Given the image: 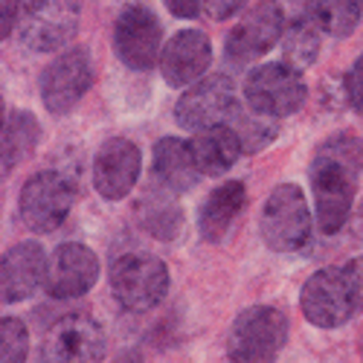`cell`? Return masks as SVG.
Segmentation results:
<instances>
[{"mask_svg": "<svg viewBox=\"0 0 363 363\" xmlns=\"http://www.w3.org/2000/svg\"><path fill=\"white\" fill-rule=\"evenodd\" d=\"M308 96V84L299 70L285 62H267L247 73L245 79V99L247 108L264 116H291L302 108Z\"/></svg>", "mask_w": 363, "mask_h": 363, "instance_id": "obj_6", "label": "cell"}, {"mask_svg": "<svg viewBox=\"0 0 363 363\" xmlns=\"http://www.w3.org/2000/svg\"><path fill=\"white\" fill-rule=\"evenodd\" d=\"M140 213H143V221L148 227L151 235H157L163 241L169 238H177L180 227H184V216L174 201H169V192L160 195V192H148L143 201H140Z\"/></svg>", "mask_w": 363, "mask_h": 363, "instance_id": "obj_25", "label": "cell"}, {"mask_svg": "<svg viewBox=\"0 0 363 363\" xmlns=\"http://www.w3.org/2000/svg\"><path fill=\"white\" fill-rule=\"evenodd\" d=\"M44 363H102L105 331L87 314H67L58 320L41 346Z\"/></svg>", "mask_w": 363, "mask_h": 363, "instance_id": "obj_12", "label": "cell"}, {"mask_svg": "<svg viewBox=\"0 0 363 363\" xmlns=\"http://www.w3.org/2000/svg\"><path fill=\"white\" fill-rule=\"evenodd\" d=\"M259 230L264 245L274 253H282V256L306 253L314 241V218H311L306 192L296 184L277 186L262 206Z\"/></svg>", "mask_w": 363, "mask_h": 363, "instance_id": "obj_2", "label": "cell"}, {"mask_svg": "<svg viewBox=\"0 0 363 363\" xmlns=\"http://www.w3.org/2000/svg\"><path fill=\"white\" fill-rule=\"evenodd\" d=\"M41 137V125L33 113L12 111L4 116V172H12L21 160H26L35 151Z\"/></svg>", "mask_w": 363, "mask_h": 363, "instance_id": "obj_22", "label": "cell"}, {"mask_svg": "<svg viewBox=\"0 0 363 363\" xmlns=\"http://www.w3.org/2000/svg\"><path fill=\"white\" fill-rule=\"evenodd\" d=\"M245 203H247V189L241 180H227V184L216 186L206 195V201L201 203V213H198L201 235L206 241H221L233 230Z\"/></svg>", "mask_w": 363, "mask_h": 363, "instance_id": "obj_19", "label": "cell"}, {"mask_svg": "<svg viewBox=\"0 0 363 363\" xmlns=\"http://www.w3.org/2000/svg\"><path fill=\"white\" fill-rule=\"evenodd\" d=\"M213 65V44L201 29H180L169 38L160 55V70L166 84L172 87H192L201 82L206 67Z\"/></svg>", "mask_w": 363, "mask_h": 363, "instance_id": "obj_16", "label": "cell"}, {"mask_svg": "<svg viewBox=\"0 0 363 363\" xmlns=\"http://www.w3.org/2000/svg\"><path fill=\"white\" fill-rule=\"evenodd\" d=\"M238 143H241V151H247V155H256V151L267 148L270 143L277 140V119L274 116H264V113H256V111H247L245 105H238L230 116L227 123Z\"/></svg>", "mask_w": 363, "mask_h": 363, "instance_id": "obj_24", "label": "cell"}, {"mask_svg": "<svg viewBox=\"0 0 363 363\" xmlns=\"http://www.w3.org/2000/svg\"><path fill=\"white\" fill-rule=\"evenodd\" d=\"M343 274H346V282H349V291H352V299H354V308L363 311V256L352 259L343 267Z\"/></svg>", "mask_w": 363, "mask_h": 363, "instance_id": "obj_28", "label": "cell"}, {"mask_svg": "<svg viewBox=\"0 0 363 363\" xmlns=\"http://www.w3.org/2000/svg\"><path fill=\"white\" fill-rule=\"evenodd\" d=\"M299 306L308 323L317 328H340L354 314V299L346 274L337 267H323L302 285Z\"/></svg>", "mask_w": 363, "mask_h": 363, "instance_id": "obj_13", "label": "cell"}, {"mask_svg": "<svg viewBox=\"0 0 363 363\" xmlns=\"http://www.w3.org/2000/svg\"><path fill=\"white\" fill-rule=\"evenodd\" d=\"M343 94L349 99V105L363 113V55L354 58V65L346 70V79H343Z\"/></svg>", "mask_w": 363, "mask_h": 363, "instance_id": "obj_27", "label": "cell"}, {"mask_svg": "<svg viewBox=\"0 0 363 363\" xmlns=\"http://www.w3.org/2000/svg\"><path fill=\"white\" fill-rule=\"evenodd\" d=\"M302 9H306V18L331 38L352 35L360 23L357 0H302Z\"/></svg>", "mask_w": 363, "mask_h": 363, "instance_id": "obj_21", "label": "cell"}, {"mask_svg": "<svg viewBox=\"0 0 363 363\" xmlns=\"http://www.w3.org/2000/svg\"><path fill=\"white\" fill-rule=\"evenodd\" d=\"M288 340V317L279 308H245L230 325L227 357L233 363H274Z\"/></svg>", "mask_w": 363, "mask_h": 363, "instance_id": "obj_3", "label": "cell"}, {"mask_svg": "<svg viewBox=\"0 0 363 363\" xmlns=\"http://www.w3.org/2000/svg\"><path fill=\"white\" fill-rule=\"evenodd\" d=\"M21 4H23V0H4V9H0V21H4V26H0V35H4V38L18 26Z\"/></svg>", "mask_w": 363, "mask_h": 363, "instance_id": "obj_30", "label": "cell"}, {"mask_svg": "<svg viewBox=\"0 0 363 363\" xmlns=\"http://www.w3.org/2000/svg\"><path fill=\"white\" fill-rule=\"evenodd\" d=\"M285 33V12L277 0H262L241 18L227 35L224 58L235 67L253 65L267 50H274Z\"/></svg>", "mask_w": 363, "mask_h": 363, "instance_id": "obj_9", "label": "cell"}, {"mask_svg": "<svg viewBox=\"0 0 363 363\" xmlns=\"http://www.w3.org/2000/svg\"><path fill=\"white\" fill-rule=\"evenodd\" d=\"M113 50L128 70H151L163 55V26L143 4H128L113 23Z\"/></svg>", "mask_w": 363, "mask_h": 363, "instance_id": "obj_8", "label": "cell"}, {"mask_svg": "<svg viewBox=\"0 0 363 363\" xmlns=\"http://www.w3.org/2000/svg\"><path fill=\"white\" fill-rule=\"evenodd\" d=\"M140 148L125 137H111L94 157V186L105 201H123L140 177Z\"/></svg>", "mask_w": 363, "mask_h": 363, "instance_id": "obj_15", "label": "cell"}, {"mask_svg": "<svg viewBox=\"0 0 363 363\" xmlns=\"http://www.w3.org/2000/svg\"><path fill=\"white\" fill-rule=\"evenodd\" d=\"M247 0H203V9L213 21H230Z\"/></svg>", "mask_w": 363, "mask_h": 363, "instance_id": "obj_29", "label": "cell"}, {"mask_svg": "<svg viewBox=\"0 0 363 363\" xmlns=\"http://www.w3.org/2000/svg\"><path fill=\"white\" fill-rule=\"evenodd\" d=\"M163 4L174 18H186V21L201 12V0H163Z\"/></svg>", "mask_w": 363, "mask_h": 363, "instance_id": "obj_31", "label": "cell"}, {"mask_svg": "<svg viewBox=\"0 0 363 363\" xmlns=\"http://www.w3.org/2000/svg\"><path fill=\"white\" fill-rule=\"evenodd\" d=\"M354 233L363 238V201H360L357 209H354Z\"/></svg>", "mask_w": 363, "mask_h": 363, "instance_id": "obj_32", "label": "cell"}, {"mask_svg": "<svg viewBox=\"0 0 363 363\" xmlns=\"http://www.w3.org/2000/svg\"><path fill=\"white\" fill-rule=\"evenodd\" d=\"M76 203V184L65 172H38L23 184L18 195L21 221L35 233H55L70 216Z\"/></svg>", "mask_w": 363, "mask_h": 363, "instance_id": "obj_5", "label": "cell"}, {"mask_svg": "<svg viewBox=\"0 0 363 363\" xmlns=\"http://www.w3.org/2000/svg\"><path fill=\"white\" fill-rule=\"evenodd\" d=\"M0 346H4V357H0V363H23L26 360L29 335H26L21 320L4 317V323H0Z\"/></svg>", "mask_w": 363, "mask_h": 363, "instance_id": "obj_26", "label": "cell"}, {"mask_svg": "<svg viewBox=\"0 0 363 363\" xmlns=\"http://www.w3.org/2000/svg\"><path fill=\"white\" fill-rule=\"evenodd\" d=\"M360 169H363V145L352 134L328 137L317 148L308 177H311L317 227L325 235H335L349 224Z\"/></svg>", "mask_w": 363, "mask_h": 363, "instance_id": "obj_1", "label": "cell"}, {"mask_svg": "<svg viewBox=\"0 0 363 363\" xmlns=\"http://www.w3.org/2000/svg\"><path fill=\"white\" fill-rule=\"evenodd\" d=\"M79 0H23L18 38L35 52H52L73 41L79 29Z\"/></svg>", "mask_w": 363, "mask_h": 363, "instance_id": "obj_7", "label": "cell"}, {"mask_svg": "<svg viewBox=\"0 0 363 363\" xmlns=\"http://www.w3.org/2000/svg\"><path fill=\"white\" fill-rule=\"evenodd\" d=\"M111 291L125 311H151L169 291V267L163 259L143 250L125 253L111 267Z\"/></svg>", "mask_w": 363, "mask_h": 363, "instance_id": "obj_4", "label": "cell"}, {"mask_svg": "<svg viewBox=\"0 0 363 363\" xmlns=\"http://www.w3.org/2000/svg\"><path fill=\"white\" fill-rule=\"evenodd\" d=\"M47 264L44 247L35 241H21L12 250L4 253L0 277H4V299L6 302H23L33 296L47 282Z\"/></svg>", "mask_w": 363, "mask_h": 363, "instance_id": "obj_17", "label": "cell"}, {"mask_svg": "<svg viewBox=\"0 0 363 363\" xmlns=\"http://www.w3.org/2000/svg\"><path fill=\"white\" fill-rule=\"evenodd\" d=\"M357 4H360V6H363V0H357Z\"/></svg>", "mask_w": 363, "mask_h": 363, "instance_id": "obj_33", "label": "cell"}, {"mask_svg": "<svg viewBox=\"0 0 363 363\" xmlns=\"http://www.w3.org/2000/svg\"><path fill=\"white\" fill-rule=\"evenodd\" d=\"M155 177L169 192H189L195 189L201 169L192 155V143L180 137H163L155 145Z\"/></svg>", "mask_w": 363, "mask_h": 363, "instance_id": "obj_18", "label": "cell"}, {"mask_svg": "<svg viewBox=\"0 0 363 363\" xmlns=\"http://www.w3.org/2000/svg\"><path fill=\"white\" fill-rule=\"evenodd\" d=\"M192 155L198 160L201 174L218 177L235 166V160L241 155V143L230 125H216V128L198 131L192 137Z\"/></svg>", "mask_w": 363, "mask_h": 363, "instance_id": "obj_20", "label": "cell"}, {"mask_svg": "<svg viewBox=\"0 0 363 363\" xmlns=\"http://www.w3.org/2000/svg\"><path fill=\"white\" fill-rule=\"evenodd\" d=\"M94 84V62L84 47H73L52 58V65L41 73V102L50 113L65 116L70 113L82 96Z\"/></svg>", "mask_w": 363, "mask_h": 363, "instance_id": "obj_11", "label": "cell"}, {"mask_svg": "<svg viewBox=\"0 0 363 363\" xmlns=\"http://www.w3.org/2000/svg\"><path fill=\"white\" fill-rule=\"evenodd\" d=\"M235 108H238V96H235L233 79L216 73V76L195 82L186 94L177 99L174 119L180 128L198 134V131L216 128V125H227Z\"/></svg>", "mask_w": 363, "mask_h": 363, "instance_id": "obj_10", "label": "cell"}, {"mask_svg": "<svg viewBox=\"0 0 363 363\" xmlns=\"http://www.w3.org/2000/svg\"><path fill=\"white\" fill-rule=\"evenodd\" d=\"M282 58H285V65H291L294 70H306L317 62V55H320V29L302 15L296 21H291L285 26V33H282Z\"/></svg>", "mask_w": 363, "mask_h": 363, "instance_id": "obj_23", "label": "cell"}, {"mask_svg": "<svg viewBox=\"0 0 363 363\" xmlns=\"http://www.w3.org/2000/svg\"><path fill=\"white\" fill-rule=\"evenodd\" d=\"M99 279V259L87 245L65 241L58 245L47 264V294L52 299H76L84 296Z\"/></svg>", "mask_w": 363, "mask_h": 363, "instance_id": "obj_14", "label": "cell"}]
</instances>
